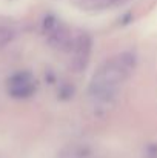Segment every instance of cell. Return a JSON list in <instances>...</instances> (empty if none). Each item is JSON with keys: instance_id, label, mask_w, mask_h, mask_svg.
<instances>
[{"instance_id": "3957f363", "label": "cell", "mask_w": 157, "mask_h": 158, "mask_svg": "<svg viewBox=\"0 0 157 158\" xmlns=\"http://www.w3.org/2000/svg\"><path fill=\"white\" fill-rule=\"evenodd\" d=\"M74 48V58H72V63H74V68L77 71L83 69L86 64H88V60H89V55H91V46H93V42L91 39L86 35V34H82L79 35L74 42H72Z\"/></svg>"}, {"instance_id": "277c9868", "label": "cell", "mask_w": 157, "mask_h": 158, "mask_svg": "<svg viewBox=\"0 0 157 158\" xmlns=\"http://www.w3.org/2000/svg\"><path fill=\"white\" fill-rule=\"evenodd\" d=\"M11 32L9 31H6V29H0V46H3V45H6L9 40H11Z\"/></svg>"}, {"instance_id": "7a4b0ae2", "label": "cell", "mask_w": 157, "mask_h": 158, "mask_svg": "<svg viewBox=\"0 0 157 158\" xmlns=\"http://www.w3.org/2000/svg\"><path fill=\"white\" fill-rule=\"evenodd\" d=\"M8 91L15 98H26L36 91V80L29 72H19L8 81Z\"/></svg>"}, {"instance_id": "6da1fadb", "label": "cell", "mask_w": 157, "mask_h": 158, "mask_svg": "<svg viewBox=\"0 0 157 158\" xmlns=\"http://www.w3.org/2000/svg\"><path fill=\"white\" fill-rule=\"evenodd\" d=\"M136 68V55L133 52H120L96 71L89 83V100L94 107H108L114 103L120 88L128 80Z\"/></svg>"}, {"instance_id": "5b68a950", "label": "cell", "mask_w": 157, "mask_h": 158, "mask_svg": "<svg viewBox=\"0 0 157 158\" xmlns=\"http://www.w3.org/2000/svg\"><path fill=\"white\" fill-rule=\"evenodd\" d=\"M148 158H157V144L148 149Z\"/></svg>"}]
</instances>
